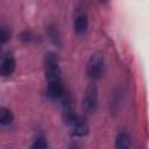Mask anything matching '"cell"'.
Segmentation results:
<instances>
[{
	"label": "cell",
	"instance_id": "1",
	"mask_svg": "<svg viewBox=\"0 0 149 149\" xmlns=\"http://www.w3.org/2000/svg\"><path fill=\"white\" fill-rule=\"evenodd\" d=\"M44 73L48 83L62 80L58 57L55 52H48L44 57Z\"/></svg>",
	"mask_w": 149,
	"mask_h": 149
},
{
	"label": "cell",
	"instance_id": "2",
	"mask_svg": "<svg viewBox=\"0 0 149 149\" xmlns=\"http://www.w3.org/2000/svg\"><path fill=\"white\" fill-rule=\"evenodd\" d=\"M105 68V58L101 51H95L93 52L86 64V73L88 78L97 80L101 77Z\"/></svg>",
	"mask_w": 149,
	"mask_h": 149
},
{
	"label": "cell",
	"instance_id": "3",
	"mask_svg": "<svg viewBox=\"0 0 149 149\" xmlns=\"http://www.w3.org/2000/svg\"><path fill=\"white\" fill-rule=\"evenodd\" d=\"M98 106V88L94 83L88 84L83 97V109L85 113L91 114Z\"/></svg>",
	"mask_w": 149,
	"mask_h": 149
},
{
	"label": "cell",
	"instance_id": "4",
	"mask_svg": "<svg viewBox=\"0 0 149 149\" xmlns=\"http://www.w3.org/2000/svg\"><path fill=\"white\" fill-rule=\"evenodd\" d=\"M61 100H62V115H63V120H64V122L68 126H70L73 122V120L77 118L72 99H71L70 94H68L65 92V94L63 95V98Z\"/></svg>",
	"mask_w": 149,
	"mask_h": 149
},
{
	"label": "cell",
	"instance_id": "5",
	"mask_svg": "<svg viewBox=\"0 0 149 149\" xmlns=\"http://www.w3.org/2000/svg\"><path fill=\"white\" fill-rule=\"evenodd\" d=\"M69 127L71 128V134L77 137H83L87 135L88 129H90L87 120L81 115H77V118L73 120V122Z\"/></svg>",
	"mask_w": 149,
	"mask_h": 149
},
{
	"label": "cell",
	"instance_id": "6",
	"mask_svg": "<svg viewBox=\"0 0 149 149\" xmlns=\"http://www.w3.org/2000/svg\"><path fill=\"white\" fill-rule=\"evenodd\" d=\"M64 94H65V90H64L62 80L48 83L47 95L49 97V99H51V100H61Z\"/></svg>",
	"mask_w": 149,
	"mask_h": 149
},
{
	"label": "cell",
	"instance_id": "7",
	"mask_svg": "<svg viewBox=\"0 0 149 149\" xmlns=\"http://www.w3.org/2000/svg\"><path fill=\"white\" fill-rule=\"evenodd\" d=\"M73 28L78 35H85L88 28V17L86 12H78L73 20Z\"/></svg>",
	"mask_w": 149,
	"mask_h": 149
},
{
	"label": "cell",
	"instance_id": "8",
	"mask_svg": "<svg viewBox=\"0 0 149 149\" xmlns=\"http://www.w3.org/2000/svg\"><path fill=\"white\" fill-rule=\"evenodd\" d=\"M15 68H16V62L14 56L12 54H7L0 64V74L3 77H9L14 73Z\"/></svg>",
	"mask_w": 149,
	"mask_h": 149
},
{
	"label": "cell",
	"instance_id": "9",
	"mask_svg": "<svg viewBox=\"0 0 149 149\" xmlns=\"http://www.w3.org/2000/svg\"><path fill=\"white\" fill-rule=\"evenodd\" d=\"M14 121V114L9 108L1 107L0 108V126L8 127Z\"/></svg>",
	"mask_w": 149,
	"mask_h": 149
},
{
	"label": "cell",
	"instance_id": "10",
	"mask_svg": "<svg viewBox=\"0 0 149 149\" xmlns=\"http://www.w3.org/2000/svg\"><path fill=\"white\" fill-rule=\"evenodd\" d=\"M130 147V137L127 132H120L115 137V148L125 149Z\"/></svg>",
	"mask_w": 149,
	"mask_h": 149
},
{
	"label": "cell",
	"instance_id": "11",
	"mask_svg": "<svg viewBox=\"0 0 149 149\" xmlns=\"http://www.w3.org/2000/svg\"><path fill=\"white\" fill-rule=\"evenodd\" d=\"M47 35L49 36V38L55 44H58L59 43L61 36H59V31H58V29H57V27L55 24H49L48 26V28H47Z\"/></svg>",
	"mask_w": 149,
	"mask_h": 149
},
{
	"label": "cell",
	"instance_id": "12",
	"mask_svg": "<svg viewBox=\"0 0 149 149\" xmlns=\"http://www.w3.org/2000/svg\"><path fill=\"white\" fill-rule=\"evenodd\" d=\"M47 147H48V142L43 136H38L34 141V143L31 144L33 149H43V148H47Z\"/></svg>",
	"mask_w": 149,
	"mask_h": 149
},
{
	"label": "cell",
	"instance_id": "13",
	"mask_svg": "<svg viewBox=\"0 0 149 149\" xmlns=\"http://www.w3.org/2000/svg\"><path fill=\"white\" fill-rule=\"evenodd\" d=\"M20 40L23 41V42H31L35 40V36L31 31H28V30H24L20 34Z\"/></svg>",
	"mask_w": 149,
	"mask_h": 149
},
{
	"label": "cell",
	"instance_id": "14",
	"mask_svg": "<svg viewBox=\"0 0 149 149\" xmlns=\"http://www.w3.org/2000/svg\"><path fill=\"white\" fill-rule=\"evenodd\" d=\"M8 38H9V33H8V30H7L6 28L0 27V44L3 43V42H6Z\"/></svg>",
	"mask_w": 149,
	"mask_h": 149
},
{
	"label": "cell",
	"instance_id": "15",
	"mask_svg": "<svg viewBox=\"0 0 149 149\" xmlns=\"http://www.w3.org/2000/svg\"><path fill=\"white\" fill-rule=\"evenodd\" d=\"M100 1H106V0H100Z\"/></svg>",
	"mask_w": 149,
	"mask_h": 149
}]
</instances>
